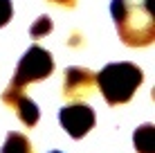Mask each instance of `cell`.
Here are the masks:
<instances>
[{
	"instance_id": "1",
	"label": "cell",
	"mask_w": 155,
	"mask_h": 153,
	"mask_svg": "<svg viewBox=\"0 0 155 153\" xmlns=\"http://www.w3.org/2000/svg\"><path fill=\"white\" fill-rule=\"evenodd\" d=\"M110 14L128 47H146L155 41L153 0H113Z\"/></svg>"
},
{
	"instance_id": "2",
	"label": "cell",
	"mask_w": 155,
	"mask_h": 153,
	"mask_svg": "<svg viewBox=\"0 0 155 153\" xmlns=\"http://www.w3.org/2000/svg\"><path fill=\"white\" fill-rule=\"evenodd\" d=\"M144 81L142 68H137L130 61H119V63H108L104 70L97 75V86L104 99L110 106H119L133 99L137 88Z\"/></svg>"
},
{
	"instance_id": "3",
	"label": "cell",
	"mask_w": 155,
	"mask_h": 153,
	"mask_svg": "<svg viewBox=\"0 0 155 153\" xmlns=\"http://www.w3.org/2000/svg\"><path fill=\"white\" fill-rule=\"evenodd\" d=\"M52 72H54V59H52V54L47 50H43L41 45H31L23 54V59L18 61V65H16L12 83L25 88L29 83L47 79Z\"/></svg>"
},
{
	"instance_id": "4",
	"label": "cell",
	"mask_w": 155,
	"mask_h": 153,
	"mask_svg": "<svg viewBox=\"0 0 155 153\" xmlns=\"http://www.w3.org/2000/svg\"><path fill=\"white\" fill-rule=\"evenodd\" d=\"M58 122H61V126L65 128V133L70 135V138L79 140L94 126V110L90 108L88 104L74 101V104H70V106L61 108Z\"/></svg>"
},
{
	"instance_id": "5",
	"label": "cell",
	"mask_w": 155,
	"mask_h": 153,
	"mask_svg": "<svg viewBox=\"0 0 155 153\" xmlns=\"http://www.w3.org/2000/svg\"><path fill=\"white\" fill-rule=\"evenodd\" d=\"M2 101L18 113L20 122H23L25 126H36V124H38L41 110H38V106L31 101L27 95H25V88L9 83V86L5 88V92H2Z\"/></svg>"
},
{
	"instance_id": "6",
	"label": "cell",
	"mask_w": 155,
	"mask_h": 153,
	"mask_svg": "<svg viewBox=\"0 0 155 153\" xmlns=\"http://www.w3.org/2000/svg\"><path fill=\"white\" fill-rule=\"evenodd\" d=\"M94 81H97V75L88 68H79V65H70L65 70V77H63V95L70 99L83 97V95H90Z\"/></svg>"
},
{
	"instance_id": "7",
	"label": "cell",
	"mask_w": 155,
	"mask_h": 153,
	"mask_svg": "<svg viewBox=\"0 0 155 153\" xmlns=\"http://www.w3.org/2000/svg\"><path fill=\"white\" fill-rule=\"evenodd\" d=\"M133 144H135L137 153H155V126L142 124L133 133Z\"/></svg>"
},
{
	"instance_id": "8",
	"label": "cell",
	"mask_w": 155,
	"mask_h": 153,
	"mask_svg": "<svg viewBox=\"0 0 155 153\" xmlns=\"http://www.w3.org/2000/svg\"><path fill=\"white\" fill-rule=\"evenodd\" d=\"M0 153H31V142L27 140V135L18 133V131H12L5 140Z\"/></svg>"
},
{
	"instance_id": "9",
	"label": "cell",
	"mask_w": 155,
	"mask_h": 153,
	"mask_svg": "<svg viewBox=\"0 0 155 153\" xmlns=\"http://www.w3.org/2000/svg\"><path fill=\"white\" fill-rule=\"evenodd\" d=\"M52 27H54V25H52V18L50 16H38V20H36L34 25H31V36H34V38H41V36H47L52 32Z\"/></svg>"
},
{
	"instance_id": "10",
	"label": "cell",
	"mask_w": 155,
	"mask_h": 153,
	"mask_svg": "<svg viewBox=\"0 0 155 153\" xmlns=\"http://www.w3.org/2000/svg\"><path fill=\"white\" fill-rule=\"evenodd\" d=\"M12 14H14L12 0H0V27H5L12 20Z\"/></svg>"
},
{
	"instance_id": "11",
	"label": "cell",
	"mask_w": 155,
	"mask_h": 153,
	"mask_svg": "<svg viewBox=\"0 0 155 153\" xmlns=\"http://www.w3.org/2000/svg\"><path fill=\"white\" fill-rule=\"evenodd\" d=\"M54 5H65V7H74V0H52Z\"/></svg>"
},
{
	"instance_id": "12",
	"label": "cell",
	"mask_w": 155,
	"mask_h": 153,
	"mask_svg": "<svg viewBox=\"0 0 155 153\" xmlns=\"http://www.w3.org/2000/svg\"><path fill=\"white\" fill-rule=\"evenodd\" d=\"M50 153H61V151H50Z\"/></svg>"
}]
</instances>
